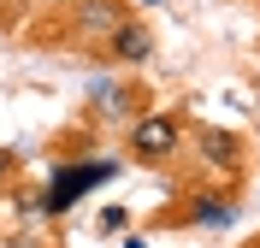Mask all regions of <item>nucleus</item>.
Masks as SVG:
<instances>
[{
    "label": "nucleus",
    "instance_id": "9d476101",
    "mask_svg": "<svg viewBox=\"0 0 260 248\" xmlns=\"http://www.w3.org/2000/svg\"><path fill=\"white\" fill-rule=\"evenodd\" d=\"M6 248H42V242H30V236H18V242H6Z\"/></svg>",
    "mask_w": 260,
    "mask_h": 248
},
{
    "label": "nucleus",
    "instance_id": "f8f14e48",
    "mask_svg": "<svg viewBox=\"0 0 260 248\" xmlns=\"http://www.w3.org/2000/svg\"><path fill=\"white\" fill-rule=\"evenodd\" d=\"M0 24H6V0H0Z\"/></svg>",
    "mask_w": 260,
    "mask_h": 248
},
{
    "label": "nucleus",
    "instance_id": "f257e3e1",
    "mask_svg": "<svg viewBox=\"0 0 260 248\" xmlns=\"http://www.w3.org/2000/svg\"><path fill=\"white\" fill-rule=\"evenodd\" d=\"M183 136H189L183 107H148V113H136L124 124V160L148 165V171H166L183 154Z\"/></svg>",
    "mask_w": 260,
    "mask_h": 248
},
{
    "label": "nucleus",
    "instance_id": "0eeeda50",
    "mask_svg": "<svg viewBox=\"0 0 260 248\" xmlns=\"http://www.w3.org/2000/svg\"><path fill=\"white\" fill-rule=\"evenodd\" d=\"M154 53H160V36L148 24V12H130L107 42L95 48V65H113V71H136V65H154Z\"/></svg>",
    "mask_w": 260,
    "mask_h": 248
},
{
    "label": "nucleus",
    "instance_id": "1a4fd4ad",
    "mask_svg": "<svg viewBox=\"0 0 260 248\" xmlns=\"http://www.w3.org/2000/svg\"><path fill=\"white\" fill-rule=\"evenodd\" d=\"M130 12H148V6H166V0H124Z\"/></svg>",
    "mask_w": 260,
    "mask_h": 248
},
{
    "label": "nucleus",
    "instance_id": "39448f33",
    "mask_svg": "<svg viewBox=\"0 0 260 248\" xmlns=\"http://www.w3.org/2000/svg\"><path fill=\"white\" fill-rule=\"evenodd\" d=\"M124 18H130L124 0H65L59 6V42L65 48H83L89 59H95V48L124 24Z\"/></svg>",
    "mask_w": 260,
    "mask_h": 248
},
{
    "label": "nucleus",
    "instance_id": "9b49d317",
    "mask_svg": "<svg viewBox=\"0 0 260 248\" xmlns=\"http://www.w3.org/2000/svg\"><path fill=\"white\" fill-rule=\"evenodd\" d=\"M225 6H260V0H225Z\"/></svg>",
    "mask_w": 260,
    "mask_h": 248
},
{
    "label": "nucleus",
    "instance_id": "7ed1b4c3",
    "mask_svg": "<svg viewBox=\"0 0 260 248\" xmlns=\"http://www.w3.org/2000/svg\"><path fill=\"white\" fill-rule=\"evenodd\" d=\"M237 213H243V178H213L201 189H189L183 201H172V213H160L154 225H166V231H225V225H237Z\"/></svg>",
    "mask_w": 260,
    "mask_h": 248
},
{
    "label": "nucleus",
    "instance_id": "f03ea898",
    "mask_svg": "<svg viewBox=\"0 0 260 248\" xmlns=\"http://www.w3.org/2000/svg\"><path fill=\"white\" fill-rule=\"evenodd\" d=\"M118 171H124V165L107 160V154H89V160H53L48 189H42V195H24V201H30V213H42V219H65L83 195H89V189L113 183Z\"/></svg>",
    "mask_w": 260,
    "mask_h": 248
},
{
    "label": "nucleus",
    "instance_id": "6e6552de",
    "mask_svg": "<svg viewBox=\"0 0 260 248\" xmlns=\"http://www.w3.org/2000/svg\"><path fill=\"white\" fill-rule=\"evenodd\" d=\"M124 231H130V207H107L95 219V236H124Z\"/></svg>",
    "mask_w": 260,
    "mask_h": 248
},
{
    "label": "nucleus",
    "instance_id": "20e7f679",
    "mask_svg": "<svg viewBox=\"0 0 260 248\" xmlns=\"http://www.w3.org/2000/svg\"><path fill=\"white\" fill-rule=\"evenodd\" d=\"M183 142L195 148V160H201V171H207V178H248V160H254L248 130H231V124L201 118V124H189V136H183Z\"/></svg>",
    "mask_w": 260,
    "mask_h": 248
},
{
    "label": "nucleus",
    "instance_id": "423d86ee",
    "mask_svg": "<svg viewBox=\"0 0 260 248\" xmlns=\"http://www.w3.org/2000/svg\"><path fill=\"white\" fill-rule=\"evenodd\" d=\"M89 118H101V124H130L136 113H148V89L130 71H101V77H89Z\"/></svg>",
    "mask_w": 260,
    "mask_h": 248
}]
</instances>
